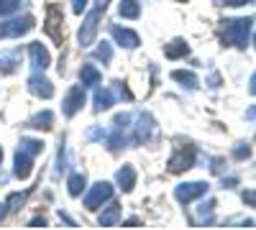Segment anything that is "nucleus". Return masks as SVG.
I'll return each instance as SVG.
<instances>
[{
	"mask_svg": "<svg viewBox=\"0 0 256 230\" xmlns=\"http://www.w3.org/2000/svg\"><path fill=\"white\" fill-rule=\"evenodd\" d=\"M251 18H230V20H223V41L230 46H238L244 49L246 41H248V33H251Z\"/></svg>",
	"mask_w": 256,
	"mask_h": 230,
	"instance_id": "nucleus-1",
	"label": "nucleus"
},
{
	"mask_svg": "<svg viewBox=\"0 0 256 230\" xmlns=\"http://www.w3.org/2000/svg\"><path fill=\"white\" fill-rule=\"evenodd\" d=\"M208 192V184L205 182H187V184H180L177 190H174V195H177V200L180 202H192V200H198V197H202Z\"/></svg>",
	"mask_w": 256,
	"mask_h": 230,
	"instance_id": "nucleus-2",
	"label": "nucleus"
},
{
	"mask_svg": "<svg viewBox=\"0 0 256 230\" xmlns=\"http://www.w3.org/2000/svg\"><path fill=\"white\" fill-rule=\"evenodd\" d=\"M110 195H113L110 184H108V182H100V184H95L92 190L88 192V197H84V205H88V210H98L100 202L110 200Z\"/></svg>",
	"mask_w": 256,
	"mask_h": 230,
	"instance_id": "nucleus-3",
	"label": "nucleus"
},
{
	"mask_svg": "<svg viewBox=\"0 0 256 230\" xmlns=\"http://www.w3.org/2000/svg\"><path fill=\"white\" fill-rule=\"evenodd\" d=\"M192 164H195V149L184 146V149H180L172 159H169V172H184Z\"/></svg>",
	"mask_w": 256,
	"mask_h": 230,
	"instance_id": "nucleus-4",
	"label": "nucleus"
},
{
	"mask_svg": "<svg viewBox=\"0 0 256 230\" xmlns=\"http://www.w3.org/2000/svg\"><path fill=\"white\" fill-rule=\"evenodd\" d=\"M82 102H84L82 87H72V90L67 92V100H64V113H67V115H74V113L82 108Z\"/></svg>",
	"mask_w": 256,
	"mask_h": 230,
	"instance_id": "nucleus-5",
	"label": "nucleus"
},
{
	"mask_svg": "<svg viewBox=\"0 0 256 230\" xmlns=\"http://www.w3.org/2000/svg\"><path fill=\"white\" fill-rule=\"evenodd\" d=\"M16 174H18L20 179H26V177L31 174V154L24 151V149H20L18 156H16Z\"/></svg>",
	"mask_w": 256,
	"mask_h": 230,
	"instance_id": "nucleus-6",
	"label": "nucleus"
},
{
	"mask_svg": "<svg viewBox=\"0 0 256 230\" xmlns=\"http://www.w3.org/2000/svg\"><path fill=\"white\" fill-rule=\"evenodd\" d=\"M113 36L120 41L123 46H128V49L138 46V36H136L134 31H128V28H113Z\"/></svg>",
	"mask_w": 256,
	"mask_h": 230,
	"instance_id": "nucleus-7",
	"label": "nucleus"
},
{
	"mask_svg": "<svg viewBox=\"0 0 256 230\" xmlns=\"http://www.w3.org/2000/svg\"><path fill=\"white\" fill-rule=\"evenodd\" d=\"M31 59H34V67H41L44 69L46 64H49V54H46V49L41 46V44H31Z\"/></svg>",
	"mask_w": 256,
	"mask_h": 230,
	"instance_id": "nucleus-8",
	"label": "nucleus"
},
{
	"mask_svg": "<svg viewBox=\"0 0 256 230\" xmlns=\"http://www.w3.org/2000/svg\"><path fill=\"white\" fill-rule=\"evenodd\" d=\"M31 92H36V95H41V97H52V95H54L52 85H49L44 77H31Z\"/></svg>",
	"mask_w": 256,
	"mask_h": 230,
	"instance_id": "nucleus-9",
	"label": "nucleus"
},
{
	"mask_svg": "<svg viewBox=\"0 0 256 230\" xmlns=\"http://www.w3.org/2000/svg\"><path fill=\"white\" fill-rule=\"evenodd\" d=\"M118 182L126 192H131L134 190V184H136V172L131 169V166H123V169L118 172Z\"/></svg>",
	"mask_w": 256,
	"mask_h": 230,
	"instance_id": "nucleus-10",
	"label": "nucleus"
},
{
	"mask_svg": "<svg viewBox=\"0 0 256 230\" xmlns=\"http://www.w3.org/2000/svg\"><path fill=\"white\" fill-rule=\"evenodd\" d=\"M80 77H82V85H98V82H100V72L92 64H82Z\"/></svg>",
	"mask_w": 256,
	"mask_h": 230,
	"instance_id": "nucleus-11",
	"label": "nucleus"
},
{
	"mask_svg": "<svg viewBox=\"0 0 256 230\" xmlns=\"http://www.w3.org/2000/svg\"><path fill=\"white\" fill-rule=\"evenodd\" d=\"M138 3H136V0H123V3H120V15L123 18H138Z\"/></svg>",
	"mask_w": 256,
	"mask_h": 230,
	"instance_id": "nucleus-12",
	"label": "nucleus"
},
{
	"mask_svg": "<svg viewBox=\"0 0 256 230\" xmlns=\"http://www.w3.org/2000/svg\"><path fill=\"white\" fill-rule=\"evenodd\" d=\"M110 105H113V92H110V90L98 92V97H95V108H98V110H108Z\"/></svg>",
	"mask_w": 256,
	"mask_h": 230,
	"instance_id": "nucleus-13",
	"label": "nucleus"
},
{
	"mask_svg": "<svg viewBox=\"0 0 256 230\" xmlns=\"http://www.w3.org/2000/svg\"><path fill=\"white\" fill-rule=\"evenodd\" d=\"M184 54H187L184 41H172V46H166V56L169 59H177V56H184Z\"/></svg>",
	"mask_w": 256,
	"mask_h": 230,
	"instance_id": "nucleus-14",
	"label": "nucleus"
},
{
	"mask_svg": "<svg viewBox=\"0 0 256 230\" xmlns=\"http://www.w3.org/2000/svg\"><path fill=\"white\" fill-rule=\"evenodd\" d=\"M172 77H174L177 82H187V87H198V77L192 74V72H182V69H180V72H174Z\"/></svg>",
	"mask_w": 256,
	"mask_h": 230,
	"instance_id": "nucleus-15",
	"label": "nucleus"
},
{
	"mask_svg": "<svg viewBox=\"0 0 256 230\" xmlns=\"http://www.w3.org/2000/svg\"><path fill=\"white\" fill-rule=\"evenodd\" d=\"M118 215H120V210L113 205L105 215H100V225H113V223H118Z\"/></svg>",
	"mask_w": 256,
	"mask_h": 230,
	"instance_id": "nucleus-16",
	"label": "nucleus"
},
{
	"mask_svg": "<svg viewBox=\"0 0 256 230\" xmlns=\"http://www.w3.org/2000/svg\"><path fill=\"white\" fill-rule=\"evenodd\" d=\"M52 113H44V115H36L31 123H34V128H52Z\"/></svg>",
	"mask_w": 256,
	"mask_h": 230,
	"instance_id": "nucleus-17",
	"label": "nucleus"
},
{
	"mask_svg": "<svg viewBox=\"0 0 256 230\" xmlns=\"http://www.w3.org/2000/svg\"><path fill=\"white\" fill-rule=\"evenodd\" d=\"M82 187H84V177H80V174H74L72 179H70V195H80L82 192Z\"/></svg>",
	"mask_w": 256,
	"mask_h": 230,
	"instance_id": "nucleus-18",
	"label": "nucleus"
},
{
	"mask_svg": "<svg viewBox=\"0 0 256 230\" xmlns=\"http://www.w3.org/2000/svg\"><path fill=\"white\" fill-rule=\"evenodd\" d=\"M233 156H236V159H248V156H251V146H248V143H236Z\"/></svg>",
	"mask_w": 256,
	"mask_h": 230,
	"instance_id": "nucleus-19",
	"label": "nucleus"
},
{
	"mask_svg": "<svg viewBox=\"0 0 256 230\" xmlns=\"http://www.w3.org/2000/svg\"><path fill=\"white\" fill-rule=\"evenodd\" d=\"M18 10V0H0V15Z\"/></svg>",
	"mask_w": 256,
	"mask_h": 230,
	"instance_id": "nucleus-20",
	"label": "nucleus"
},
{
	"mask_svg": "<svg viewBox=\"0 0 256 230\" xmlns=\"http://www.w3.org/2000/svg\"><path fill=\"white\" fill-rule=\"evenodd\" d=\"M241 197H244V202H246L248 207H254V210H256V190H246Z\"/></svg>",
	"mask_w": 256,
	"mask_h": 230,
	"instance_id": "nucleus-21",
	"label": "nucleus"
},
{
	"mask_svg": "<svg viewBox=\"0 0 256 230\" xmlns=\"http://www.w3.org/2000/svg\"><path fill=\"white\" fill-rule=\"evenodd\" d=\"M248 92L251 95H256V72L251 74V79H248Z\"/></svg>",
	"mask_w": 256,
	"mask_h": 230,
	"instance_id": "nucleus-22",
	"label": "nucleus"
},
{
	"mask_svg": "<svg viewBox=\"0 0 256 230\" xmlns=\"http://www.w3.org/2000/svg\"><path fill=\"white\" fill-rule=\"evenodd\" d=\"M226 5H246V3H251V0H223Z\"/></svg>",
	"mask_w": 256,
	"mask_h": 230,
	"instance_id": "nucleus-23",
	"label": "nucleus"
},
{
	"mask_svg": "<svg viewBox=\"0 0 256 230\" xmlns=\"http://www.w3.org/2000/svg\"><path fill=\"white\" fill-rule=\"evenodd\" d=\"M246 120H256V105L246 110Z\"/></svg>",
	"mask_w": 256,
	"mask_h": 230,
	"instance_id": "nucleus-24",
	"label": "nucleus"
},
{
	"mask_svg": "<svg viewBox=\"0 0 256 230\" xmlns=\"http://www.w3.org/2000/svg\"><path fill=\"white\" fill-rule=\"evenodd\" d=\"M0 159H3V149H0Z\"/></svg>",
	"mask_w": 256,
	"mask_h": 230,
	"instance_id": "nucleus-25",
	"label": "nucleus"
},
{
	"mask_svg": "<svg viewBox=\"0 0 256 230\" xmlns=\"http://www.w3.org/2000/svg\"><path fill=\"white\" fill-rule=\"evenodd\" d=\"M254 44H256V38H254Z\"/></svg>",
	"mask_w": 256,
	"mask_h": 230,
	"instance_id": "nucleus-26",
	"label": "nucleus"
}]
</instances>
